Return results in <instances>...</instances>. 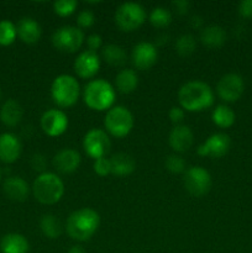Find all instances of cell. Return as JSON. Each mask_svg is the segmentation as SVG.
Masks as SVG:
<instances>
[{
	"label": "cell",
	"mask_w": 252,
	"mask_h": 253,
	"mask_svg": "<svg viewBox=\"0 0 252 253\" xmlns=\"http://www.w3.org/2000/svg\"><path fill=\"white\" fill-rule=\"evenodd\" d=\"M16 25L9 20L0 21V46H10L16 40Z\"/></svg>",
	"instance_id": "29"
},
{
	"label": "cell",
	"mask_w": 252,
	"mask_h": 253,
	"mask_svg": "<svg viewBox=\"0 0 252 253\" xmlns=\"http://www.w3.org/2000/svg\"><path fill=\"white\" fill-rule=\"evenodd\" d=\"M79 93H81V86L78 81L69 74H61L52 82V99L61 108L73 106L78 101Z\"/></svg>",
	"instance_id": "5"
},
{
	"label": "cell",
	"mask_w": 252,
	"mask_h": 253,
	"mask_svg": "<svg viewBox=\"0 0 252 253\" xmlns=\"http://www.w3.org/2000/svg\"><path fill=\"white\" fill-rule=\"evenodd\" d=\"M77 22H78L79 27H82V29H88V27H91L94 25L95 16H94V14L90 10H83V11L78 14Z\"/></svg>",
	"instance_id": "35"
},
{
	"label": "cell",
	"mask_w": 252,
	"mask_h": 253,
	"mask_svg": "<svg viewBox=\"0 0 252 253\" xmlns=\"http://www.w3.org/2000/svg\"><path fill=\"white\" fill-rule=\"evenodd\" d=\"M77 6H78V2L76 0H59L53 4V10L57 15L66 17L73 14Z\"/></svg>",
	"instance_id": "32"
},
{
	"label": "cell",
	"mask_w": 252,
	"mask_h": 253,
	"mask_svg": "<svg viewBox=\"0 0 252 253\" xmlns=\"http://www.w3.org/2000/svg\"><path fill=\"white\" fill-rule=\"evenodd\" d=\"M146 20V11L137 2H124L115 12V22L121 31L131 32L138 29Z\"/></svg>",
	"instance_id": "7"
},
{
	"label": "cell",
	"mask_w": 252,
	"mask_h": 253,
	"mask_svg": "<svg viewBox=\"0 0 252 253\" xmlns=\"http://www.w3.org/2000/svg\"><path fill=\"white\" fill-rule=\"evenodd\" d=\"M0 95H1V90H0Z\"/></svg>",
	"instance_id": "44"
},
{
	"label": "cell",
	"mask_w": 252,
	"mask_h": 253,
	"mask_svg": "<svg viewBox=\"0 0 252 253\" xmlns=\"http://www.w3.org/2000/svg\"><path fill=\"white\" fill-rule=\"evenodd\" d=\"M237 11L244 19H252V0H242L237 6Z\"/></svg>",
	"instance_id": "36"
},
{
	"label": "cell",
	"mask_w": 252,
	"mask_h": 253,
	"mask_svg": "<svg viewBox=\"0 0 252 253\" xmlns=\"http://www.w3.org/2000/svg\"><path fill=\"white\" fill-rule=\"evenodd\" d=\"M104 126L114 137H125L133 127V116L125 106H113L104 118Z\"/></svg>",
	"instance_id": "6"
},
{
	"label": "cell",
	"mask_w": 252,
	"mask_h": 253,
	"mask_svg": "<svg viewBox=\"0 0 252 253\" xmlns=\"http://www.w3.org/2000/svg\"><path fill=\"white\" fill-rule=\"evenodd\" d=\"M0 179H1V169H0Z\"/></svg>",
	"instance_id": "43"
},
{
	"label": "cell",
	"mask_w": 252,
	"mask_h": 253,
	"mask_svg": "<svg viewBox=\"0 0 252 253\" xmlns=\"http://www.w3.org/2000/svg\"><path fill=\"white\" fill-rule=\"evenodd\" d=\"M42 234L48 239H58L62 234V224L57 216L52 214L43 215L40 221Z\"/></svg>",
	"instance_id": "28"
},
{
	"label": "cell",
	"mask_w": 252,
	"mask_h": 253,
	"mask_svg": "<svg viewBox=\"0 0 252 253\" xmlns=\"http://www.w3.org/2000/svg\"><path fill=\"white\" fill-rule=\"evenodd\" d=\"M195 47H197V41L192 35H182L175 42V51L182 57H188L194 53Z\"/></svg>",
	"instance_id": "30"
},
{
	"label": "cell",
	"mask_w": 252,
	"mask_h": 253,
	"mask_svg": "<svg viewBox=\"0 0 252 253\" xmlns=\"http://www.w3.org/2000/svg\"><path fill=\"white\" fill-rule=\"evenodd\" d=\"M111 162V173L114 175H128L135 170L136 162L132 156L127 153H116L110 158Z\"/></svg>",
	"instance_id": "24"
},
{
	"label": "cell",
	"mask_w": 252,
	"mask_h": 253,
	"mask_svg": "<svg viewBox=\"0 0 252 253\" xmlns=\"http://www.w3.org/2000/svg\"><path fill=\"white\" fill-rule=\"evenodd\" d=\"M41 127L43 132L51 137L61 136L68 127V118L62 110L51 109L44 111L41 116Z\"/></svg>",
	"instance_id": "13"
},
{
	"label": "cell",
	"mask_w": 252,
	"mask_h": 253,
	"mask_svg": "<svg viewBox=\"0 0 252 253\" xmlns=\"http://www.w3.org/2000/svg\"><path fill=\"white\" fill-rule=\"evenodd\" d=\"M100 216L90 208H82L68 216L66 230L69 237L76 241H88L99 229Z\"/></svg>",
	"instance_id": "2"
},
{
	"label": "cell",
	"mask_w": 252,
	"mask_h": 253,
	"mask_svg": "<svg viewBox=\"0 0 252 253\" xmlns=\"http://www.w3.org/2000/svg\"><path fill=\"white\" fill-rule=\"evenodd\" d=\"M212 123L221 128L231 127L236 120L234 110L227 105H217L211 114Z\"/></svg>",
	"instance_id": "27"
},
{
	"label": "cell",
	"mask_w": 252,
	"mask_h": 253,
	"mask_svg": "<svg viewBox=\"0 0 252 253\" xmlns=\"http://www.w3.org/2000/svg\"><path fill=\"white\" fill-rule=\"evenodd\" d=\"M32 192L41 204L52 205L58 203L64 194V184L61 178L51 172H43L35 179Z\"/></svg>",
	"instance_id": "4"
},
{
	"label": "cell",
	"mask_w": 252,
	"mask_h": 253,
	"mask_svg": "<svg viewBox=\"0 0 252 253\" xmlns=\"http://www.w3.org/2000/svg\"><path fill=\"white\" fill-rule=\"evenodd\" d=\"M190 21H192V26L194 27V29H199L203 25V20L200 16H193Z\"/></svg>",
	"instance_id": "41"
},
{
	"label": "cell",
	"mask_w": 252,
	"mask_h": 253,
	"mask_svg": "<svg viewBox=\"0 0 252 253\" xmlns=\"http://www.w3.org/2000/svg\"><path fill=\"white\" fill-rule=\"evenodd\" d=\"M2 253H27L30 250L29 241L21 234H7L0 242Z\"/></svg>",
	"instance_id": "22"
},
{
	"label": "cell",
	"mask_w": 252,
	"mask_h": 253,
	"mask_svg": "<svg viewBox=\"0 0 252 253\" xmlns=\"http://www.w3.org/2000/svg\"><path fill=\"white\" fill-rule=\"evenodd\" d=\"M211 175L200 166L188 168L184 172L183 184L187 192L194 197H203L211 188Z\"/></svg>",
	"instance_id": "9"
},
{
	"label": "cell",
	"mask_w": 252,
	"mask_h": 253,
	"mask_svg": "<svg viewBox=\"0 0 252 253\" xmlns=\"http://www.w3.org/2000/svg\"><path fill=\"white\" fill-rule=\"evenodd\" d=\"M200 41L209 48H217L226 42V31L221 26L210 25L200 32Z\"/></svg>",
	"instance_id": "21"
},
{
	"label": "cell",
	"mask_w": 252,
	"mask_h": 253,
	"mask_svg": "<svg viewBox=\"0 0 252 253\" xmlns=\"http://www.w3.org/2000/svg\"><path fill=\"white\" fill-rule=\"evenodd\" d=\"M157 58V48L151 42H140L133 47L132 53H131L132 64L141 71H146L155 66Z\"/></svg>",
	"instance_id": "14"
},
{
	"label": "cell",
	"mask_w": 252,
	"mask_h": 253,
	"mask_svg": "<svg viewBox=\"0 0 252 253\" xmlns=\"http://www.w3.org/2000/svg\"><path fill=\"white\" fill-rule=\"evenodd\" d=\"M184 110H183L182 108H179V106H173V108H170L169 113H168L170 121H172L173 124H175V125L182 123L183 119H184Z\"/></svg>",
	"instance_id": "38"
},
{
	"label": "cell",
	"mask_w": 252,
	"mask_h": 253,
	"mask_svg": "<svg viewBox=\"0 0 252 253\" xmlns=\"http://www.w3.org/2000/svg\"><path fill=\"white\" fill-rule=\"evenodd\" d=\"M81 155L76 150L64 148L53 157V167L63 174H69L78 169L81 165Z\"/></svg>",
	"instance_id": "17"
},
{
	"label": "cell",
	"mask_w": 252,
	"mask_h": 253,
	"mask_svg": "<svg viewBox=\"0 0 252 253\" xmlns=\"http://www.w3.org/2000/svg\"><path fill=\"white\" fill-rule=\"evenodd\" d=\"M116 93L114 86L104 79H95L89 82L83 91L84 103L89 109L104 111L113 108L115 103Z\"/></svg>",
	"instance_id": "3"
},
{
	"label": "cell",
	"mask_w": 252,
	"mask_h": 253,
	"mask_svg": "<svg viewBox=\"0 0 252 253\" xmlns=\"http://www.w3.org/2000/svg\"><path fill=\"white\" fill-rule=\"evenodd\" d=\"M22 114H24V110L21 105L14 99H9L0 109V120L4 125L12 127L21 121Z\"/></svg>",
	"instance_id": "23"
},
{
	"label": "cell",
	"mask_w": 252,
	"mask_h": 253,
	"mask_svg": "<svg viewBox=\"0 0 252 253\" xmlns=\"http://www.w3.org/2000/svg\"><path fill=\"white\" fill-rule=\"evenodd\" d=\"M115 85L123 94H130L137 88L138 76L133 69H123L115 77Z\"/></svg>",
	"instance_id": "25"
},
{
	"label": "cell",
	"mask_w": 252,
	"mask_h": 253,
	"mask_svg": "<svg viewBox=\"0 0 252 253\" xmlns=\"http://www.w3.org/2000/svg\"><path fill=\"white\" fill-rule=\"evenodd\" d=\"M192 130L185 125H175L169 133V146L175 152H187L193 145Z\"/></svg>",
	"instance_id": "18"
},
{
	"label": "cell",
	"mask_w": 252,
	"mask_h": 253,
	"mask_svg": "<svg viewBox=\"0 0 252 253\" xmlns=\"http://www.w3.org/2000/svg\"><path fill=\"white\" fill-rule=\"evenodd\" d=\"M101 56H103L104 61L108 64L113 67H121L126 63L127 59V54H126L125 49L119 44H106L101 49Z\"/></svg>",
	"instance_id": "26"
},
{
	"label": "cell",
	"mask_w": 252,
	"mask_h": 253,
	"mask_svg": "<svg viewBox=\"0 0 252 253\" xmlns=\"http://www.w3.org/2000/svg\"><path fill=\"white\" fill-rule=\"evenodd\" d=\"M16 31L20 40L27 44L36 43L42 34L40 24L35 19H31V17H22L17 22Z\"/></svg>",
	"instance_id": "19"
},
{
	"label": "cell",
	"mask_w": 252,
	"mask_h": 253,
	"mask_svg": "<svg viewBox=\"0 0 252 253\" xmlns=\"http://www.w3.org/2000/svg\"><path fill=\"white\" fill-rule=\"evenodd\" d=\"M94 172L96 173L100 177H106L111 173V162L110 158L108 157H101L98 158V160L94 161Z\"/></svg>",
	"instance_id": "34"
},
{
	"label": "cell",
	"mask_w": 252,
	"mask_h": 253,
	"mask_svg": "<svg viewBox=\"0 0 252 253\" xmlns=\"http://www.w3.org/2000/svg\"><path fill=\"white\" fill-rule=\"evenodd\" d=\"M166 168L172 173L185 172V161L178 155H170L166 160Z\"/></svg>",
	"instance_id": "33"
},
{
	"label": "cell",
	"mask_w": 252,
	"mask_h": 253,
	"mask_svg": "<svg viewBox=\"0 0 252 253\" xmlns=\"http://www.w3.org/2000/svg\"><path fill=\"white\" fill-rule=\"evenodd\" d=\"M178 100L187 111H203L214 104V91L204 82H188L178 91Z\"/></svg>",
	"instance_id": "1"
},
{
	"label": "cell",
	"mask_w": 252,
	"mask_h": 253,
	"mask_svg": "<svg viewBox=\"0 0 252 253\" xmlns=\"http://www.w3.org/2000/svg\"><path fill=\"white\" fill-rule=\"evenodd\" d=\"M245 91V82L240 74L227 73L220 78L216 85V93L221 100L226 103H235L242 96Z\"/></svg>",
	"instance_id": "11"
},
{
	"label": "cell",
	"mask_w": 252,
	"mask_h": 253,
	"mask_svg": "<svg viewBox=\"0 0 252 253\" xmlns=\"http://www.w3.org/2000/svg\"><path fill=\"white\" fill-rule=\"evenodd\" d=\"M21 141L16 135L5 132L0 135V161L4 163H14L21 155Z\"/></svg>",
	"instance_id": "16"
},
{
	"label": "cell",
	"mask_w": 252,
	"mask_h": 253,
	"mask_svg": "<svg viewBox=\"0 0 252 253\" xmlns=\"http://www.w3.org/2000/svg\"><path fill=\"white\" fill-rule=\"evenodd\" d=\"M86 44H88L89 51L96 52V49L100 48L101 44H103V39L96 34L90 35V36L86 39Z\"/></svg>",
	"instance_id": "39"
},
{
	"label": "cell",
	"mask_w": 252,
	"mask_h": 253,
	"mask_svg": "<svg viewBox=\"0 0 252 253\" xmlns=\"http://www.w3.org/2000/svg\"><path fill=\"white\" fill-rule=\"evenodd\" d=\"M100 69V58L96 52H91L89 49L82 52L74 61V72L77 76L83 79L93 78Z\"/></svg>",
	"instance_id": "15"
},
{
	"label": "cell",
	"mask_w": 252,
	"mask_h": 253,
	"mask_svg": "<svg viewBox=\"0 0 252 253\" xmlns=\"http://www.w3.org/2000/svg\"><path fill=\"white\" fill-rule=\"evenodd\" d=\"M5 195L14 202H25L29 197V184L21 177H9L2 185Z\"/></svg>",
	"instance_id": "20"
},
{
	"label": "cell",
	"mask_w": 252,
	"mask_h": 253,
	"mask_svg": "<svg viewBox=\"0 0 252 253\" xmlns=\"http://www.w3.org/2000/svg\"><path fill=\"white\" fill-rule=\"evenodd\" d=\"M110 138L106 135L105 131L100 128H91L85 133L83 138V148L89 157L98 160V158L106 157L110 151Z\"/></svg>",
	"instance_id": "10"
},
{
	"label": "cell",
	"mask_w": 252,
	"mask_h": 253,
	"mask_svg": "<svg viewBox=\"0 0 252 253\" xmlns=\"http://www.w3.org/2000/svg\"><path fill=\"white\" fill-rule=\"evenodd\" d=\"M172 5L175 7V11H177L178 14L184 15L187 14L188 10H189L190 2L185 1V0H179V1H174Z\"/></svg>",
	"instance_id": "40"
},
{
	"label": "cell",
	"mask_w": 252,
	"mask_h": 253,
	"mask_svg": "<svg viewBox=\"0 0 252 253\" xmlns=\"http://www.w3.org/2000/svg\"><path fill=\"white\" fill-rule=\"evenodd\" d=\"M172 21V15L167 9L162 6H157L151 11L150 14V22L155 27L162 29V27L168 26Z\"/></svg>",
	"instance_id": "31"
},
{
	"label": "cell",
	"mask_w": 252,
	"mask_h": 253,
	"mask_svg": "<svg viewBox=\"0 0 252 253\" xmlns=\"http://www.w3.org/2000/svg\"><path fill=\"white\" fill-rule=\"evenodd\" d=\"M31 166L35 170H37V172H43L44 168H46L47 166L44 156L41 155V153H36V155H34V157H32L31 160Z\"/></svg>",
	"instance_id": "37"
},
{
	"label": "cell",
	"mask_w": 252,
	"mask_h": 253,
	"mask_svg": "<svg viewBox=\"0 0 252 253\" xmlns=\"http://www.w3.org/2000/svg\"><path fill=\"white\" fill-rule=\"evenodd\" d=\"M230 145L231 141L229 135L221 132L214 133L198 147V155L203 157L220 158L229 152Z\"/></svg>",
	"instance_id": "12"
},
{
	"label": "cell",
	"mask_w": 252,
	"mask_h": 253,
	"mask_svg": "<svg viewBox=\"0 0 252 253\" xmlns=\"http://www.w3.org/2000/svg\"><path fill=\"white\" fill-rule=\"evenodd\" d=\"M84 42V34L76 26H62L52 35V43L54 48L66 53L78 51Z\"/></svg>",
	"instance_id": "8"
},
{
	"label": "cell",
	"mask_w": 252,
	"mask_h": 253,
	"mask_svg": "<svg viewBox=\"0 0 252 253\" xmlns=\"http://www.w3.org/2000/svg\"><path fill=\"white\" fill-rule=\"evenodd\" d=\"M67 253H85V250L81 246H73L67 251Z\"/></svg>",
	"instance_id": "42"
}]
</instances>
